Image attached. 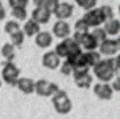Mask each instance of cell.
Instances as JSON below:
<instances>
[{"instance_id": "1", "label": "cell", "mask_w": 120, "mask_h": 119, "mask_svg": "<svg viewBox=\"0 0 120 119\" xmlns=\"http://www.w3.org/2000/svg\"><path fill=\"white\" fill-rule=\"evenodd\" d=\"M51 102L56 111L60 114H68L72 110L73 104L70 100L68 93L63 89H59L56 93L51 97Z\"/></svg>"}, {"instance_id": "2", "label": "cell", "mask_w": 120, "mask_h": 119, "mask_svg": "<svg viewBox=\"0 0 120 119\" xmlns=\"http://www.w3.org/2000/svg\"><path fill=\"white\" fill-rule=\"evenodd\" d=\"M92 70L95 77L102 82H109L113 79L115 75V71L112 68L108 60H101L99 63L92 67Z\"/></svg>"}, {"instance_id": "3", "label": "cell", "mask_w": 120, "mask_h": 119, "mask_svg": "<svg viewBox=\"0 0 120 119\" xmlns=\"http://www.w3.org/2000/svg\"><path fill=\"white\" fill-rule=\"evenodd\" d=\"M82 20L87 24L89 28L99 27L106 22L105 15L100 7H94L91 9L86 10V12L82 17Z\"/></svg>"}, {"instance_id": "4", "label": "cell", "mask_w": 120, "mask_h": 119, "mask_svg": "<svg viewBox=\"0 0 120 119\" xmlns=\"http://www.w3.org/2000/svg\"><path fill=\"white\" fill-rule=\"evenodd\" d=\"M20 69L15 66L12 62H6L2 68V79L4 80L5 83L12 86L17 85V81L20 76Z\"/></svg>"}, {"instance_id": "5", "label": "cell", "mask_w": 120, "mask_h": 119, "mask_svg": "<svg viewBox=\"0 0 120 119\" xmlns=\"http://www.w3.org/2000/svg\"><path fill=\"white\" fill-rule=\"evenodd\" d=\"M60 89L58 84L46 79H39L35 82V93L40 97H52Z\"/></svg>"}, {"instance_id": "6", "label": "cell", "mask_w": 120, "mask_h": 119, "mask_svg": "<svg viewBox=\"0 0 120 119\" xmlns=\"http://www.w3.org/2000/svg\"><path fill=\"white\" fill-rule=\"evenodd\" d=\"M99 48L100 53L104 56H115L120 48L119 39H105L99 44Z\"/></svg>"}, {"instance_id": "7", "label": "cell", "mask_w": 120, "mask_h": 119, "mask_svg": "<svg viewBox=\"0 0 120 119\" xmlns=\"http://www.w3.org/2000/svg\"><path fill=\"white\" fill-rule=\"evenodd\" d=\"M61 65V58L54 52V50H50L45 52L42 56V66L49 70L58 69Z\"/></svg>"}, {"instance_id": "8", "label": "cell", "mask_w": 120, "mask_h": 119, "mask_svg": "<svg viewBox=\"0 0 120 119\" xmlns=\"http://www.w3.org/2000/svg\"><path fill=\"white\" fill-rule=\"evenodd\" d=\"M113 88L110 84L107 82L104 83H97L94 86V94L101 100H105V101H109L112 99L113 96Z\"/></svg>"}, {"instance_id": "9", "label": "cell", "mask_w": 120, "mask_h": 119, "mask_svg": "<svg viewBox=\"0 0 120 119\" xmlns=\"http://www.w3.org/2000/svg\"><path fill=\"white\" fill-rule=\"evenodd\" d=\"M70 33H71L70 25L66 21L59 20L58 22L54 23L52 27V34L56 37H58L60 39H64L66 37H69Z\"/></svg>"}, {"instance_id": "10", "label": "cell", "mask_w": 120, "mask_h": 119, "mask_svg": "<svg viewBox=\"0 0 120 119\" xmlns=\"http://www.w3.org/2000/svg\"><path fill=\"white\" fill-rule=\"evenodd\" d=\"M51 13L48 11L47 9H45L43 6H37L35 9L32 10L31 13V19L34 20L36 23L40 25H45L50 21Z\"/></svg>"}, {"instance_id": "11", "label": "cell", "mask_w": 120, "mask_h": 119, "mask_svg": "<svg viewBox=\"0 0 120 119\" xmlns=\"http://www.w3.org/2000/svg\"><path fill=\"white\" fill-rule=\"evenodd\" d=\"M73 11H74V5L68 3V2H62V3H60L58 5L53 15H56L58 20L66 21L67 19L72 17Z\"/></svg>"}, {"instance_id": "12", "label": "cell", "mask_w": 120, "mask_h": 119, "mask_svg": "<svg viewBox=\"0 0 120 119\" xmlns=\"http://www.w3.org/2000/svg\"><path fill=\"white\" fill-rule=\"evenodd\" d=\"M52 35L47 31H39L35 35V43L40 48H47L52 43Z\"/></svg>"}, {"instance_id": "13", "label": "cell", "mask_w": 120, "mask_h": 119, "mask_svg": "<svg viewBox=\"0 0 120 119\" xmlns=\"http://www.w3.org/2000/svg\"><path fill=\"white\" fill-rule=\"evenodd\" d=\"M17 87L20 89L22 93L26 94H31L35 90V82L33 79L27 77H22L19 78L17 81Z\"/></svg>"}, {"instance_id": "14", "label": "cell", "mask_w": 120, "mask_h": 119, "mask_svg": "<svg viewBox=\"0 0 120 119\" xmlns=\"http://www.w3.org/2000/svg\"><path fill=\"white\" fill-rule=\"evenodd\" d=\"M100 43L98 42V40L92 36L91 33L87 32V33H84L82 41H81L80 46H82L86 51H90V50H95L98 47H99Z\"/></svg>"}, {"instance_id": "15", "label": "cell", "mask_w": 120, "mask_h": 119, "mask_svg": "<svg viewBox=\"0 0 120 119\" xmlns=\"http://www.w3.org/2000/svg\"><path fill=\"white\" fill-rule=\"evenodd\" d=\"M39 31H40V25L38 23H36L34 20H32V19L27 20L26 23L24 24L23 32L27 37H33Z\"/></svg>"}, {"instance_id": "16", "label": "cell", "mask_w": 120, "mask_h": 119, "mask_svg": "<svg viewBox=\"0 0 120 119\" xmlns=\"http://www.w3.org/2000/svg\"><path fill=\"white\" fill-rule=\"evenodd\" d=\"M105 25H104V30L106 31L107 35L110 36H116L120 32V21L116 19H112V20L106 21Z\"/></svg>"}, {"instance_id": "17", "label": "cell", "mask_w": 120, "mask_h": 119, "mask_svg": "<svg viewBox=\"0 0 120 119\" xmlns=\"http://www.w3.org/2000/svg\"><path fill=\"white\" fill-rule=\"evenodd\" d=\"M75 83L78 87L80 88H89L92 83V76L89 73H86V74H82L79 75V76L74 77Z\"/></svg>"}, {"instance_id": "18", "label": "cell", "mask_w": 120, "mask_h": 119, "mask_svg": "<svg viewBox=\"0 0 120 119\" xmlns=\"http://www.w3.org/2000/svg\"><path fill=\"white\" fill-rule=\"evenodd\" d=\"M1 55L3 56V58L7 62H12L15 56V46H13L11 43H8V42L4 43L3 46L1 47Z\"/></svg>"}, {"instance_id": "19", "label": "cell", "mask_w": 120, "mask_h": 119, "mask_svg": "<svg viewBox=\"0 0 120 119\" xmlns=\"http://www.w3.org/2000/svg\"><path fill=\"white\" fill-rule=\"evenodd\" d=\"M85 59L89 68H92L95 64H98L102 60L101 59V53L95 50H90L85 52Z\"/></svg>"}, {"instance_id": "20", "label": "cell", "mask_w": 120, "mask_h": 119, "mask_svg": "<svg viewBox=\"0 0 120 119\" xmlns=\"http://www.w3.org/2000/svg\"><path fill=\"white\" fill-rule=\"evenodd\" d=\"M25 37L26 35L24 34L23 30H19V31L15 32V33L10 34V39H11V44L13 46H17V47H20L23 45L24 41H25Z\"/></svg>"}, {"instance_id": "21", "label": "cell", "mask_w": 120, "mask_h": 119, "mask_svg": "<svg viewBox=\"0 0 120 119\" xmlns=\"http://www.w3.org/2000/svg\"><path fill=\"white\" fill-rule=\"evenodd\" d=\"M27 9L24 7H15L11 8V15L18 21H26L27 20Z\"/></svg>"}, {"instance_id": "22", "label": "cell", "mask_w": 120, "mask_h": 119, "mask_svg": "<svg viewBox=\"0 0 120 119\" xmlns=\"http://www.w3.org/2000/svg\"><path fill=\"white\" fill-rule=\"evenodd\" d=\"M91 34H92V36L98 40L99 43H101L105 39L108 38V35H107V33H106V31L104 30V28H102V27H100V26L95 27V28L94 29V31L91 32Z\"/></svg>"}, {"instance_id": "23", "label": "cell", "mask_w": 120, "mask_h": 119, "mask_svg": "<svg viewBox=\"0 0 120 119\" xmlns=\"http://www.w3.org/2000/svg\"><path fill=\"white\" fill-rule=\"evenodd\" d=\"M20 29H21L20 23H18L17 21H8L4 25V31H5V33H7L8 35L19 31Z\"/></svg>"}, {"instance_id": "24", "label": "cell", "mask_w": 120, "mask_h": 119, "mask_svg": "<svg viewBox=\"0 0 120 119\" xmlns=\"http://www.w3.org/2000/svg\"><path fill=\"white\" fill-rule=\"evenodd\" d=\"M54 52H56L61 59L62 58H67L68 53H69V50H68L67 44L65 43L64 40H63L62 42H60V43L56 44V49H54Z\"/></svg>"}, {"instance_id": "25", "label": "cell", "mask_w": 120, "mask_h": 119, "mask_svg": "<svg viewBox=\"0 0 120 119\" xmlns=\"http://www.w3.org/2000/svg\"><path fill=\"white\" fill-rule=\"evenodd\" d=\"M74 1L81 8H83L84 10H88V9L94 8L97 5L98 0H74Z\"/></svg>"}, {"instance_id": "26", "label": "cell", "mask_w": 120, "mask_h": 119, "mask_svg": "<svg viewBox=\"0 0 120 119\" xmlns=\"http://www.w3.org/2000/svg\"><path fill=\"white\" fill-rule=\"evenodd\" d=\"M59 4H60L59 0H45L44 4H43V7H44L45 9H47L48 11L52 15V13L56 11Z\"/></svg>"}, {"instance_id": "27", "label": "cell", "mask_w": 120, "mask_h": 119, "mask_svg": "<svg viewBox=\"0 0 120 119\" xmlns=\"http://www.w3.org/2000/svg\"><path fill=\"white\" fill-rule=\"evenodd\" d=\"M74 28L76 32H80V33H86V32L89 31V27L87 26V24L82 19H80V20H78L76 22L74 25Z\"/></svg>"}, {"instance_id": "28", "label": "cell", "mask_w": 120, "mask_h": 119, "mask_svg": "<svg viewBox=\"0 0 120 119\" xmlns=\"http://www.w3.org/2000/svg\"><path fill=\"white\" fill-rule=\"evenodd\" d=\"M73 71V66L72 64L70 63L69 61H65L64 63L61 64V73L63 75H66V76H69V75L72 74Z\"/></svg>"}, {"instance_id": "29", "label": "cell", "mask_w": 120, "mask_h": 119, "mask_svg": "<svg viewBox=\"0 0 120 119\" xmlns=\"http://www.w3.org/2000/svg\"><path fill=\"white\" fill-rule=\"evenodd\" d=\"M100 8L102 9L104 15H105L106 21L114 19V11H113V8H112L111 6H109V5H103V6H101Z\"/></svg>"}, {"instance_id": "30", "label": "cell", "mask_w": 120, "mask_h": 119, "mask_svg": "<svg viewBox=\"0 0 120 119\" xmlns=\"http://www.w3.org/2000/svg\"><path fill=\"white\" fill-rule=\"evenodd\" d=\"M8 3L11 8H15V7H24V8H26V6L29 3V0H8Z\"/></svg>"}, {"instance_id": "31", "label": "cell", "mask_w": 120, "mask_h": 119, "mask_svg": "<svg viewBox=\"0 0 120 119\" xmlns=\"http://www.w3.org/2000/svg\"><path fill=\"white\" fill-rule=\"evenodd\" d=\"M5 18H6V11L3 8V6H2L0 7V21H3Z\"/></svg>"}, {"instance_id": "32", "label": "cell", "mask_w": 120, "mask_h": 119, "mask_svg": "<svg viewBox=\"0 0 120 119\" xmlns=\"http://www.w3.org/2000/svg\"><path fill=\"white\" fill-rule=\"evenodd\" d=\"M33 2H34V4L36 5V6H43L45 0H33Z\"/></svg>"}, {"instance_id": "33", "label": "cell", "mask_w": 120, "mask_h": 119, "mask_svg": "<svg viewBox=\"0 0 120 119\" xmlns=\"http://www.w3.org/2000/svg\"><path fill=\"white\" fill-rule=\"evenodd\" d=\"M112 88H113V90L115 89V90L117 91H119L120 90V85H119V77H118V79H117V81L115 83H114V86H112Z\"/></svg>"}, {"instance_id": "34", "label": "cell", "mask_w": 120, "mask_h": 119, "mask_svg": "<svg viewBox=\"0 0 120 119\" xmlns=\"http://www.w3.org/2000/svg\"><path fill=\"white\" fill-rule=\"evenodd\" d=\"M1 86H2V81L0 80V87H1Z\"/></svg>"}, {"instance_id": "35", "label": "cell", "mask_w": 120, "mask_h": 119, "mask_svg": "<svg viewBox=\"0 0 120 119\" xmlns=\"http://www.w3.org/2000/svg\"><path fill=\"white\" fill-rule=\"evenodd\" d=\"M0 7H2V2L0 1Z\"/></svg>"}]
</instances>
